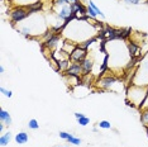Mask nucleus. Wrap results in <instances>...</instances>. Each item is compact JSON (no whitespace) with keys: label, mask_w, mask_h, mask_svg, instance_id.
<instances>
[{"label":"nucleus","mask_w":148,"mask_h":147,"mask_svg":"<svg viewBox=\"0 0 148 147\" xmlns=\"http://www.w3.org/2000/svg\"><path fill=\"white\" fill-rule=\"evenodd\" d=\"M4 128H5V124L3 122H0V133H4Z\"/></svg>","instance_id":"33"},{"label":"nucleus","mask_w":148,"mask_h":147,"mask_svg":"<svg viewBox=\"0 0 148 147\" xmlns=\"http://www.w3.org/2000/svg\"><path fill=\"white\" fill-rule=\"evenodd\" d=\"M132 84L148 86V53L143 57L139 67L137 70V72L134 74Z\"/></svg>","instance_id":"2"},{"label":"nucleus","mask_w":148,"mask_h":147,"mask_svg":"<svg viewBox=\"0 0 148 147\" xmlns=\"http://www.w3.org/2000/svg\"><path fill=\"white\" fill-rule=\"evenodd\" d=\"M67 76H77L80 78V75H82V67H81V63L80 62H71L70 67L67 69L66 71Z\"/></svg>","instance_id":"6"},{"label":"nucleus","mask_w":148,"mask_h":147,"mask_svg":"<svg viewBox=\"0 0 148 147\" xmlns=\"http://www.w3.org/2000/svg\"><path fill=\"white\" fill-rule=\"evenodd\" d=\"M81 67H82V75H90L92 71V67H94V61L92 58L90 57H86L84 61L81 62Z\"/></svg>","instance_id":"10"},{"label":"nucleus","mask_w":148,"mask_h":147,"mask_svg":"<svg viewBox=\"0 0 148 147\" xmlns=\"http://www.w3.org/2000/svg\"><path fill=\"white\" fill-rule=\"evenodd\" d=\"M143 108H148V93H147L146 100H144V103H143V105H142V108H140V109H143Z\"/></svg>","instance_id":"32"},{"label":"nucleus","mask_w":148,"mask_h":147,"mask_svg":"<svg viewBox=\"0 0 148 147\" xmlns=\"http://www.w3.org/2000/svg\"><path fill=\"white\" fill-rule=\"evenodd\" d=\"M60 41H61V36L58 34V33H56L55 36H52L49 39H47V41L45 42V46L48 49H55L58 47V43Z\"/></svg>","instance_id":"9"},{"label":"nucleus","mask_w":148,"mask_h":147,"mask_svg":"<svg viewBox=\"0 0 148 147\" xmlns=\"http://www.w3.org/2000/svg\"><path fill=\"white\" fill-rule=\"evenodd\" d=\"M58 136H60V138H62V139H65V141H67V139L70 138V136H71V133L65 132V131H60Z\"/></svg>","instance_id":"30"},{"label":"nucleus","mask_w":148,"mask_h":147,"mask_svg":"<svg viewBox=\"0 0 148 147\" xmlns=\"http://www.w3.org/2000/svg\"><path fill=\"white\" fill-rule=\"evenodd\" d=\"M4 72H5L4 66H3V65H0V74H4Z\"/></svg>","instance_id":"34"},{"label":"nucleus","mask_w":148,"mask_h":147,"mask_svg":"<svg viewBox=\"0 0 148 147\" xmlns=\"http://www.w3.org/2000/svg\"><path fill=\"white\" fill-rule=\"evenodd\" d=\"M147 93H148V86L130 84V86L127 89V100L132 105L142 108L144 100H146Z\"/></svg>","instance_id":"1"},{"label":"nucleus","mask_w":148,"mask_h":147,"mask_svg":"<svg viewBox=\"0 0 148 147\" xmlns=\"http://www.w3.org/2000/svg\"><path fill=\"white\" fill-rule=\"evenodd\" d=\"M67 142H69L70 145L80 146V145H81V138H79V137H75L73 135H71V136H70V138L67 139Z\"/></svg>","instance_id":"23"},{"label":"nucleus","mask_w":148,"mask_h":147,"mask_svg":"<svg viewBox=\"0 0 148 147\" xmlns=\"http://www.w3.org/2000/svg\"><path fill=\"white\" fill-rule=\"evenodd\" d=\"M27 9H28V12H29V14H31V15L39 13V12H41L42 9H43V3H42V0H41V1L34 3V4L28 5V6H27Z\"/></svg>","instance_id":"13"},{"label":"nucleus","mask_w":148,"mask_h":147,"mask_svg":"<svg viewBox=\"0 0 148 147\" xmlns=\"http://www.w3.org/2000/svg\"><path fill=\"white\" fill-rule=\"evenodd\" d=\"M73 115H75V118H76V119H79V118H82V117H85V114H84V113H79V112L73 113Z\"/></svg>","instance_id":"31"},{"label":"nucleus","mask_w":148,"mask_h":147,"mask_svg":"<svg viewBox=\"0 0 148 147\" xmlns=\"http://www.w3.org/2000/svg\"><path fill=\"white\" fill-rule=\"evenodd\" d=\"M53 5L63 6V5H71V3H70V0H53Z\"/></svg>","instance_id":"28"},{"label":"nucleus","mask_w":148,"mask_h":147,"mask_svg":"<svg viewBox=\"0 0 148 147\" xmlns=\"http://www.w3.org/2000/svg\"><path fill=\"white\" fill-rule=\"evenodd\" d=\"M140 123L146 127V128H148V108H143L142 112H140Z\"/></svg>","instance_id":"18"},{"label":"nucleus","mask_w":148,"mask_h":147,"mask_svg":"<svg viewBox=\"0 0 148 147\" xmlns=\"http://www.w3.org/2000/svg\"><path fill=\"white\" fill-rule=\"evenodd\" d=\"M97 127L101 129H112V123H110L109 121H100L99 123H97Z\"/></svg>","instance_id":"25"},{"label":"nucleus","mask_w":148,"mask_h":147,"mask_svg":"<svg viewBox=\"0 0 148 147\" xmlns=\"http://www.w3.org/2000/svg\"><path fill=\"white\" fill-rule=\"evenodd\" d=\"M86 57H87V51L86 49H82L81 47H79V46H76V48L70 53V61L71 62L81 63Z\"/></svg>","instance_id":"5"},{"label":"nucleus","mask_w":148,"mask_h":147,"mask_svg":"<svg viewBox=\"0 0 148 147\" xmlns=\"http://www.w3.org/2000/svg\"><path fill=\"white\" fill-rule=\"evenodd\" d=\"M0 122H3L6 127H9L13 123V119H12V115L8 110L5 109H0Z\"/></svg>","instance_id":"11"},{"label":"nucleus","mask_w":148,"mask_h":147,"mask_svg":"<svg viewBox=\"0 0 148 147\" xmlns=\"http://www.w3.org/2000/svg\"><path fill=\"white\" fill-rule=\"evenodd\" d=\"M70 65H71L70 58L60 60V61H57V70H58V71H62V72H66L67 69L70 67Z\"/></svg>","instance_id":"15"},{"label":"nucleus","mask_w":148,"mask_h":147,"mask_svg":"<svg viewBox=\"0 0 148 147\" xmlns=\"http://www.w3.org/2000/svg\"><path fill=\"white\" fill-rule=\"evenodd\" d=\"M76 1H79V0H70V3H71V4H72V3H76Z\"/></svg>","instance_id":"35"},{"label":"nucleus","mask_w":148,"mask_h":147,"mask_svg":"<svg viewBox=\"0 0 148 147\" xmlns=\"http://www.w3.org/2000/svg\"><path fill=\"white\" fill-rule=\"evenodd\" d=\"M87 5H90V6H91V8L94 9V10H95V12L97 13V15H99V16H101L103 19L105 18V14H104V13L101 12V9H100L99 6H97V5L95 4V3L92 1V0H89V1H87Z\"/></svg>","instance_id":"20"},{"label":"nucleus","mask_w":148,"mask_h":147,"mask_svg":"<svg viewBox=\"0 0 148 147\" xmlns=\"http://www.w3.org/2000/svg\"><path fill=\"white\" fill-rule=\"evenodd\" d=\"M77 123H79V124L81 126V127H86V126L90 123V118L85 115V117H82V118H79V119H77Z\"/></svg>","instance_id":"27"},{"label":"nucleus","mask_w":148,"mask_h":147,"mask_svg":"<svg viewBox=\"0 0 148 147\" xmlns=\"http://www.w3.org/2000/svg\"><path fill=\"white\" fill-rule=\"evenodd\" d=\"M55 13L56 16L60 19V21H63V23H69L71 22L75 15L72 13L71 5H63V6H55Z\"/></svg>","instance_id":"4"},{"label":"nucleus","mask_w":148,"mask_h":147,"mask_svg":"<svg viewBox=\"0 0 148 147\" xmlns=\"http://www.w3.org/2000/svg\"><path fill=\"white\" fill-rule=\"evenodd\" d=\"M86 13H87V16H89V19H90V18H91V19H96L97 16H99V15H97V13L94 10V9H92L90 5L86 6Z\"/></svg>","instance_id":"24"},{"label":"nucleus","mask_w":148,"mask_h":147,"mask_svg":"<svg viewBox=\"0 0 148 147\" xmlns=\"http://www.w3.org/2000/svg\"><path fill=\"white\" fill-rule=\"evenodd\" d=\"M8 14H9L10 23L13 27H15L18 23L25 21V19H28L29 16H31L27 6H14V8L8 12Z\"/></svg>","instance_id":"3"},{"label":"nucleus","mask_w":148,"mask_h":147,"mask_svg":"<svg viewBox=\"0 0 148 147\" xmlns=\"http://www.w3.org/2000/svg\"><path fill=\"white\" fill-rule=\"evenodd\" d=\"M55 147H69V146H55Z\"/></svg>","instance_id":"36"},{"label":"nucleus","mask_w":148,"mask_h":147,"mask_svg":"<svg viewBox=\"0 0 148 147\" xmlns=\"http://www.w3.org/2000/svg\"><path fill=\"white\" fill-rule=\"evenodd\" d=\"M127 48H128V52H129V57L137 58V56L139 55V51H140L139 45L134 41H130V42L127 43Z\"/></svg>","instance_id":"7"},{"label":"nucleus","mask_w":148,"mask_h":147,"mask_svg":"<svg viewBox=\"0 0 148 147\" xmlns=\"http://www.w3.org/2000/svg\"><path fill=\"white\" fill-rule=\"evenodd\" d=\"M0 93H1V94H4L6 98H9V99L13 96V91H12V90H6L5 88H3V86H0Z\"/></svg>","instance_id":"29"},{"label":"nucleus","mask_w":148,"mask_h":147,"mask_svg":"<svg viewBox=\"0 0 148 147\" xmlns=\"http://www.w3.org/2000/svg\"><path fill=\"white\" fill-rule=\"evenodd\" d=\"M27 126H28L29 129H33V131H36V129H39V123L34 118L29 119V122H28V124H27Z\"/></svg>","instance_id":"22"},{"label":"nucleus","mask_w":148,"mask_h":147,"mask_svg":"<svg viewBox=\"0 0 148 147\" xmlns=\"http://www.w3.org/2000/svg\"><path fill=\"white\" fill-rule=\"evenodd\" d=\"M128 5H138V4H147L148 0H122Z\"/></svg>","instance_id":"26"},{"label":"nucleus","mask_w":148,"mask_h":147,"mask_svg":"<svg viewBox=\"0 0 148 147\" xmlns=\"http://www.w3.org/2000/svg\"><path fill=\"white\" fill-rule=\"evenodd\" d=\"M96 41H97V38H96V37H94V38H90V39H87V41H85V42L80 43L79 47H81L82 49H86V51H87V48H89L90 46H91L94 42H96Z\"/></svg>","instance_id":"21"},{"label":"nucleus","mask_w":148,"mask_h":147,"mask_svg":"<svg viewBox=\"0 0 148 147\" xmlns=\"http://www.w3.org/2000/svg\"><path fill=\"white\" fill-rule=\"evenodd\" d=\"M12 1L15 4V6H28L37 1H41V0H12Z\"/></svg>","instance_id":"17"},{"label":"nucleus","mask_w":148,"mask_h":147,"mask_svg":"<svg viewBox=\"0 0 148 147\" xmlns=\"http://www.w3.org/2000/svg\"><path fill=\"white\" fill-rule=\"evenodd\" d=\"M12 139H13V135H12L10 131H8L5 133H1V136H0V146L1 147L8 146L9 143H10Z\"/></svg>","instance_id":"14"},{"label":"nucleus","mask_w":148,"mask_h":147,"mask_svg":"<svg viewBox=\"0 0 148 147\" xmlns=\"http://www.w3.org/2000/svg\"><path fill=\"white\" fill-rule=\"evenodd\" d=\"M14 141L18 143V145H25V143L29 141V135L27 132H24V131L18 132L14 136Z\"/></svg>","instance_id":"12"},{"label":"nucleus","mask_w":148,"mask_h":147,"mask_svg":"<svg viewBox=\"0 0 148 147\" xmlns=\"http://www.w3.org/2000/svg\"><path fill=\"white\" fill-rule=\"evenodd\" d=\"M132 34V29L130 28H122L120 29V39L122 41H127Z\"/></svg>","instance_id":"19"},{"label":"nucleus","mask_w":148,"mask_h":147,"mask_svg":"<svg viewBox=\"0 0 148 147\" xmlns=\"http://www.w3.org/2000/svg\"><path fill=\"white\" fill-rule=\"evenodd\" d=\"M109 58H110V55L109 53H105L104 56V60H103V63L100 65V70H99V75H104L108 70H109Z\"/></svg>","instance_id":"16"},{"label":"nucleus","mask_w":148,"mask_h":147,"mask_svg":"<svg viewBox=\"0 0 148 147\" xmlns=\"http://www.w3.org/2000/svg\"><path fill=\"white\" fill-rule=\"evenodd\" d=\"M115 82H116V78H114V76H105V78H103L97 84H99L100 88L108 90V89L112 88Z\"/></svg>","instance_id":"8"}]
</instances>
